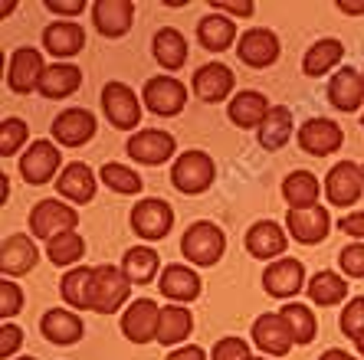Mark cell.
I'll return each mask as SVG.
<instances>
[{
  "label": "cell",
  "instance_id": "6da1fadb",
  "mask_svg": "<svg viewBox=\"0 0 364 360\" xmlns=\"http://www.w3.org/2000/svg\"><path fill=\"white\" fill-rule=\"evenodd\" d=\"M128 292H132V282L122 272L119 266H95L92 272V285H89V311H99V315H115L122 305L128 302Z\"/></svg>",
  "mask_w": 364,
  "mask_h": 360
},
{
  "label": "cell",
  "instance_id": "7a4b0ae2",
  "mask_svg": "<svg viewBox=\"0 0 364 360\" xmlns=\"http://www.w3.org/2000/svg\"><path fill=\"white\" fill-rule=\"evenodd\" d=\"M181 252H184L187 262L194 266H217L220 256L227 252V236L217 223H207V219H197L187 227V233L181 236Z\"/></svg>",
  "mask_w": 364,
  "mask_h": 360
},
{
  "label": "cell",
  "instance_id": "3957f363",
  "mask_svg": "<svg viewBox=\"0 0 364 360\" xmlns=\"http://www.w3.org/2000/svg\"><path fill=\"white\" fill-rule=\"evenodd\" d=\"M217 168H213V158L207 151H181V158L174 160L171 168V184L174 190L187 193V197H197L207 187L213 184Z\"/></svg>",
  "mask_w": 364,
  "mask_h": 360
},
{
  "label": "cell",
  "instance_id": "277c9868",
  "mask_svg": "<svg viewBox=\"0 0 364 360\" xmlns=\"http://www.w3.org/2000/svg\"><path fill=\"white\" fill-rule=\"evenodd\" d=\"M102 111L109 118L112 128L132 131L141 125V102L125 82H105L102 85Z\"/></svg>",
  "mask_w": 364,
  "mask_h": 360
},
{
  "label": "cell",
  "instance_id": "5b68a950",
  "mask_svg": "<svg viewBox=\"0 0 364 360\" xmlns=\"http://www.w3.org/2000/svg\"><path fill=\"white\" fill-rule=\"evenodd\" d=\"M76 223H79L76 207L60 203V200H40L30 209V233H33L36 239H43V243H50L56 236L76 229Z\"/></svg>",
  "mask_w": 364,
  "mask_h": 360
},
{
  "label": "cell",
  "instance_id": "8992f818",
  "mask_svg": "<svg viewBox=\"0 0 364 360\" xmlns=\"http://www.w3.org/2000/svg\"><path fill=\"white\" fill-rule=\"evenodd\" d=\"M144 109L158 118H174L184 111L187 105V89L184 82H178L174 76H154L144 82Z\"/></svg>",
  "mask_w": 364,
  "mask_h": 360
},
{
  "label": "cell",
  "instance_id": "52a82bcc",
  "mask_svg": "<svg viewBox=\"0 0 364 360\" xmlns=\"http://www.w3.org/2000/svg\"><path fill=\"white\" fill-rule=\"evenodd\" d=\"M125 151H128V158L138 160V164L158 168V164H164V160L174 158L178 141H174V134L161 131V128H144V131H138V134L128 138Z\"/></svg>",
  "mask_w": 364,
  "mask_h": 360
},
{
  "label": "cell",
  "instance_id": "ba28073f",
  "mask_svg": "<svg viewBox=\"0 0 364 360\" xmlns=\"http://www.w3.org/2000/svg\"><path fill=\"white\" fill-rule=\"evenodd\" d=\"M132 229H135L141 239H148V243H154V239H164V236L171 233V227H174V209H171V203L158 200V197H148V200H138L135 207H132Z\"/></svg>",
  "mask_w": 364,
  "mask_h": 360
},
{
  "label": "cell",
  "instance_id": "9c48e42d",
  "mask_svg": "<svg viewBox=\"0 0 364 360\" xmlns=\"http://www.w3.org/2000/svg\"><path fill=\"white\" fill-rule=\"evenodd\" d=\"M60 164H63V151L53 141L40 138V141L30 144L23 151V158H20V177L33 187L50 184V177H56Z\"/></svg>",
  "mask_w": 364,
  "mask_h": 360
},
{
  "label": "cell",
  "instance_id": "30bf717a",
  "mask_svg": "<svg viewBox=\"0 0 364 360\" xmlns=\"http://www.w3.org/2000/svg\"><path fill=\"white\" fill-rule=\"evenodd\" d=\"M46 72V62H43V53L33 46H20L14 56H10L7 66V85L17 95H30L40 92V79Z\"/></svg>",
  "mask_w": 364,
  "mask_h": 360
},
{
  "label": "cell",
  "instance_id": "8fae6325",
  "mask_svg": "<svg viewBox=\"0 0 364 360\" xmlns=\"http://www.w3.org/2000/svg\"><path fill=\"white\" fill-rule=\"evenodd\" d=\"M364 193V174L355 160H338L325 177V197L335 207H351Z\"/></svg>",
  "mask_w": 364,
  "mask_h": 360
},
{
  "label": "cell",
  "instance_id": "7c38bea8",
  "mask_svg": "<svg viewBox=\"0 0 364 360\" xmlns=\"http://www.w3.org/2000/svg\"><path fill=\"white\" fill-rule=\"evenodd\" d=\"M286 229L296 243L315 246L331 233V217H328V209L318 207V203L315 207H299V209H289Z\"/></svg>",
  "mask_w": 364,
  "mask_h": 360
},
{
  "label": "cell",
  "instance_id": "4fadbf2b",
  "mask_svg": "<svg viewBox=\"0 0 364 360\" xmlns=\"http://www.w3.org/2000/svg\"><path fill=\"white\" fill-rule=\"evenodd\" d=\"M158 315H161V305H154V298L128 302V308L122 311V334L132 344L154 341L158 337Z\"/></svg>",
  "mask_w": 364,
  "mask_h": 360
},
{
  "label": "cell",
  "instance_id": "5bb4252c",
  "mask_svg": "<svg viewBox=\"0 0 364 360\" xmlns=\"http://www.w3.org/2000/svg\"><path fill=\"white\" fill-rule=\"evenodd\" d=\"M253 344L263 354H269V357H286L296 347L292 331H289L286 318H282L279 311H266V315H259L253 321Z\"/></svg>",
  "mask_w": 364,
  "mask_h": 360
},
{
  "label": "cell",
  "instance_id": "9a60e30c",
  "mask_svg": "<svg viewBox=\"0 0 364 360\" xmlns=\"http://www.w3.org/2000/svg\"><path fill=\"white\" fill-rule=\"evenodd\" d=\"M279 36L272 33V30H266V26H253V30H246L243 36H240L237 43V56L240 62H246V66L253 69H266L272 66L276 59H279Z\"/></svg>",
  "mask_w": 364,
  "mask_h": 360
},
{
  "label": "cell",
  "instance_id": "2e32d148",
  "mask_svg": "<svg viewBox=\"0 0 364 360\" xmlns=\"http://www.w3.org/2000/svg\"><path fill=\"white\" fill-rule=\"evenodd\" d=\"M263 288L272 298H292L305 288V266L292 256H282V259L269 262L263 272Z\"/></svg>",
  "mask_w": 364,
  "mask_h": 360
},
{
  "label": "cell",
  "instance_id": "e0dca14e",
  "mask_svg": "<svg viewBox=\"0 0 364 360\" xmlns=\"http://www.w3.org/2000/svg\"><path fill=\"white\" fill-rule=\"evenodd\" d=\"M95 115L89 109H66L53 121V138L63 148H82L95 138Z\"/></svg>",
  "mask_w": 364,
  "mask_h": 360
},
{
  "label": "cell",
  "instance_id": "ac0fdd59",
  "mask_svg": "<svg viewBox=\"0 0 364 360\" xmlns=\"http://www.w3.org/2000/svg\"><path fill=\"white\" fill-rule=\"evenodd\" d=\"M341 141H345V131L331 118H309L299 128V148L305 154H315V158H325V154L338 151Z\"/></svg>",
  "mask_w": 364,
  "mask_h": 360
},
{
  "label": "cell",
  "instance_id": "d6986e66",
  "mask_svg": "<svg viewBox=\"0 0 364 360\" xmlns=\"http://www.w3.org/2000/svg\"><path fill=\"white\" fill-rule=\"evenodd\" d=\"M194 95L207 105H217V102L230 99L233 92V85H237V76H233V69L223 66V62H207L194 72Z\"/></svg>",
  "mask_w": 364,
  "mask_h": 360
},
{
  "label": "cell",
  "instance_id": "ffe728a7",
  "mask_svg": "<svg viewBox=\"0 0 364 360\" xmlns=\"http://www.w3.org/2000/svg\"><path fill=\"white\" fill-rule=\"evenodd\" d=\"M36 259H40V252H36L30 236L23 233L4 236V243H0V272H4V278L26 276L36 266Z\"/></svg>",
  "mask_w": 364,
  "mask_h": 360
},
{
  "label": "cell",
  "instance_id": "44dd1931",
  "mask_svg": "<svg viewBox=\"0 0 364 360\" xmlns=\"http://www.w3.org/2000/svg\"><path fill=\"white\" fill-rule=\"evenodd\" d=\"M95 187H99V177H95L92 168L82 164V160L66 164V168L60 170V177H56V190H60V197H66L69 203H92Z\"/></svg>",
  "mask_w": 364,
  "mask_h": 360
},
{
  "label": "cell",
  "instance_id": "7402d4cb",
  "mask_svg": "<svg viewBox=\"0 0 364 360\" xmlns=\"http://www.w3.org/2000/svg\"><path fill=\"white\" fill-rule=\"evenodd\" d=\"M92 20L102 36L119 40V36H125L132 30L135 4H128V0H99V4H92Z\"/></svg>",
  "mask_w": 364,
  "mask_h": 360
},
{
  "label": "cell",
  "instance_id": "603a6c76",
  "mask_svg": "<svg viewBox=\"0 0 364 360\" xmlns=\"http://www.w3.org/2000/svg\"><path fill=\"white\" fill-rule=\"evenodd\" d=\"M286 243H289L286 229L279 223H272V219H259V223L246 229V252L253 259H276V256L286 252Z\"/></svg>",
  "mask_w": 364,
  "mask_h": 360
},
{
  "label": "cell",
  "instance_id": "cb8c5ba5",
  "mask_svg": "<svg viewBox=\"0 0 364 360\" xmlns=\"http://www.w3.org/2000/svg\"><path fill=\"white\" fill-rule=\"evenodd\" d=\"M40 331L43 337L50 344H60V347H69V344H79L82 341V318H79L76 311L69 308H50L46 315L40 318Z\"/></svg>",
  "mask_w": 364,
  "mask_h": 360
},
{
  "label": "cell",
  "instance_id": "d4e9b609",
  "mask_svg": "<svg viewBox=\"0 0 364 360\" xmlns=\"http://www.w3.org/2000/svg\"><path fill=\"white\" fill-rule=\"evenodd\" d=\"M158 288H161L164 298H171V302H178V305H187V302H194V298H200V276H197L191 266L174 262V266H168L161 272Z\"/></svg>",
  "mask_w": 364,
  "mask_h": 360
},
{
  "label": "cell",
  "instance_id": "484cf974",
  "mask_svg": "<svg viewBox=\"0 0 364 360\" xmlns=\"http://www.w3.org/2000/svg\"><path fill=\"white\" fill-rule=\"evenodd\" d=\"M328 102L338 111H358L364 105V79L358 69H338L328 82Z\"/></svg>",
  "mask_w": 364,
  "mask_h": 360
},
{
  "label": "cell",
  "instance_id": "4316f807",
  "mask_svg": "<svg viewBox=\"0 0 364 360\" xmlns=\"http://www.w3.org/2000/svg\"><path fill=\"white\" fill-rule=\"evenodd\" d=\"M82 46H85V30L79 23H73V20H56V23L43 30V50L53 53V56L69 59L82 53Z\"/></svg>",
  "mask_w": 364,
  "mask_h": 360
},
{
  "label": "cell",
  "instance_id": "83f0119b",
  "mask_svg": "<svg viewBox=\"0 0 364 360\" xmlns=\"http://www.w3.org/2000/svg\"><path fill=\"white\" fill-rule=\"evenodd\" d=\"M269 99H266L263 92H256V89H243V92H237L233 99H230V121L237 128H259L263 125V118L269 115Z\"/></svg>",
  "mask_w": 364,
  "mask_h": 360
},
{
  "label": "cell",
  "instance_id": "f1b7e54d",
  "mask_svg": "<svg viewBox=\"0 0 364 360\" xmlns=\"http://www.w3.org/2000/svg\"><path fill=\"white\" fill-rule=\"evenodd\" d=\"M197 40H200L203 50L223 53L237 40V23H233L227 13H217V10H213V13L197 20Z\"/></svg>",
  "mask_w": 364,
  "mask_h": 360
},
{
  "label": "cell",
  "instance_id": "f546056e",
  "mask_svg": "<svg viewBox=\"0 0 364 360\" xmlns=\"http://www.w3.org/2000/svg\"><path fill=\"white\" fill-rule=\"evenodd\" d=\"M289 138H292V111L286 105H272L263 125L256 128V141L263 151H279L289 144Z\"/></svg>",
  "mask_w": 364,
  "mask_h": 360
},
{
  "label": "cell",
  "instance_id": "4dcf8cb0",
  "mask_svg": "<svg viewBox=\"0 0 364 360\" xmlns=\"http://www.w3.org/2000/svg\"><path fill=\"white\" fill-rule=\"evenodd\" d=\"M79 85H82V72L79 66H69V62H56V66H46L40 79V95L43 99H69V95L76 92Z\"/></svg>",
  "mask_w": 364,
  "mask_h": 360
},
{
  "label": "cell",
  "instance_id": "1f68e13d",
  "mask_svg": "<svg viewBox=\"0 0 364 360\" xmlns=\"http://www.w3.org/2000/svg\"><path fill=\"white\" fill-rule=\"evenodd\" d=\"M341 56H345V43H341V40H331V36H325V40L312 43V46L305 50L302 72H305L309 79H318V76H325V72H331V69L338 66Z\"/></svg>",
  "mask_w": 364,
  "mask_h": 360
},
{
  "label": "cell",
  "instance_id": "d6a6232c",
  "mask_svg": "<svg viewBox=\"0 0 364 360\" xmlns=\"http://www.w3.org/2000/svg\"><path fill=\"white\" fill-rule=\"evenodd\" d=\"M191 331H194L191 311L181 308V305H168V308H161V315H158V337H154V341L164 344V347H178V344H184L187 337H191Z\"/></svg>",
  "mask_w": 364,
  "mask_h": 360
},
{
  "label": "cell",
  "instance_id": "836d02e7",
  "mask_svg": "<svg viewBox=\"0 0 364 360\" xmlns=\"http://www.w3.org/2000/svg\"><path fill=\"white\" fill-rule=\"evenodd\" d=\"M151 53H154V59L168 69V72L181 69L187 62V40H184V33H181V30H174V26H161V30L154 33V40H151Z\"/></svg>",
  "mask_w": 364,
  "mask_h": 360
},
{
  "label": "cell",
  "instance_id": "e575fe53",
  "mask_svg": "<svg viewBox=\"0 0 364 360\" xmlns=\"http://www.w3.org/2000/svg\"><path fill=\"white\" fill-rule=\"evenodd\" d=\"M161 268V256L151 249V246H132V249L122 256V272L128 276L132 285H148L154 282V272Z\"/></svg>",
  "mask_w": 364,
  "mask_h": 360
},
{
  "label": "cell",
  "instance_id": "d590c367",
  "mask_svg": "<svg viewBox=\"0 0 364 360\" xmlns=\"http://www.w3.org/2000/svg\"><path fill=\"white\" fill-rule=\"evenodd\" d=\"M318 180L315 174L309 170H292V174L282 180V197H286L289 209H299V207H315L318 203Z\"/></svg>",
  "mask_w": 364,
  "mask_h": 360
},
{
  "label": "cell",
  "instance_id": "8d00e7d4",
  "mask_svg": "<svg viewBox=\"0 0 364 360\" xmlns=\"http://www.w3.org/2000/svg\"><path fill=\"white\" fill-rule=\"evenodd\" d=\"M309 298H312L315 305H322V308H331V305L345 302V298H348L345 276H338V272H328V268L315 272L312 282H309Z\"/></svg>",
  "mask_w": 364,
  "mask_h": 360
},
{
  "label": "cell",
  "instance_id": "74e56055",
  "mask_svg": "<svg viewBox=\"0 0 364 360\" xmlns=\"http://www.w3.org/2000/svg\"><path fill=\"white\" fill-rule=\"evenodd\" d=\"M92 272L89 266H73L60 282V295L69 308H89V285H92Z\"/></svg>",
  "mask_w": 364,
  "mask_h": 360
},
{
  "label": "cell",
  "instance_id": "f35d334b",
  "mask_svg": "<svg viewBox=\"0 0 364 360\" xmlns=\"http://www.w3.org/2000/svg\"><path fill=\"white\" fill-rule=\"evenodd\" d=\"M279 315L286 318L289 331H292V341L296 344H312L315 337H318V321H315L312 308L309 305H286V308H279Z\"/></svg>",
  "mask_w": 364,
  "mask_h": 360
},
{
  "label": "cell",
  "instance_id": "ab89813d",
  "mask_svg": "<svg viewBox=\"0 0 364 360\" xmlns=\"http://www.w3.org/2000/svg\"><path fill=\"white\" fill-rule=\"evenodd\" d=\"M46 256H50L53 266H76V262L85 256L82 236H79L76 229H69V233L56 236V239H50V243H46Z\"/></svg>",
  "mask_w": 364,
  "mask_h": 360
},
{
  "label": "cell",
  "instance_id": "60d3db41",
  "mask_svg": "<svg viewBox=\"0 0 364 360\" xmlns=\"http://www.w3.org/2000/svg\"><path fill=\"white\" fill-rule=\"evenodd\" d=\"M99 177H102V184L109 187V190H115V193H125V197L141 193V177L128 168V164H115V160H109V164H102Z\"/></svg>",
  "mask_w": 364,
  "mask_h": 360
},
{
  "label": "cell",
  "instance_id": "b9f144b4",
  "mask_svg": "<svg viewBox=\"0 0 364 360\" xmlns=\"http://www.w3.org/2000/svg\"><path fill=\"white\" fill-rule=\"evenodd\" d=\"M26 134H30V125H26L23 118H4V125H0V154L14 158L23 148Z\"/></svg>",
  "mask_w": 364,
  "mask_h": 360
},
{
  "label": "cell",
  "instance_id": "7bdbcfd3",
  "mask_svg": "<svg viewBox=\"0 0 364 360\" xmlns=\"http://www.w3.org/2000/svg\"><path fill=\"white\" fill-rule=\"evenodd\" d=\"M338 324H341V334L351 337V341H358L364 334V295H358V298H351L345 305Z\"/></svg>",
  "mask_w": 364,
  "mask_h": 360
},
{
  "label": "cell",
  "instance_id": "ee69618b",
  "mask_svg": "<svg viewBox=\"0 0 364 360\" xmlns=\"http://www.w3.org/2000/svg\"><path fill=\"white\" fill-rule=\"evenodd\" d=\"M338 266L348 278H364V239H358V243L345 246L338 252Z\"/></svg>",
  "mask_w": 364,
  "mask_h": 360
},
{
  "label": "cell",
  "instance_id": "f6af8a7d",
  "mask_svg": "<svg viewBox=\"0 0 364 360\" xmlns=\"http://www.w3.org/2000/svg\"><path fill=\"white\" fill-rule=\"evenodd\" d=\"M20 311H23V288H20L17 282L4 278V282H0V315L10 321L14 315H20Z\"/></svg>",
  "mask_w": 364,
  "mask_h": 360
},
{
  "label": "cell",
  "instance_id": "bcb514c9",
  "mask_svg": "<svg viewBox=\"0 0 364 360\" xmlns=\"http://www.w3.org/2000/svg\"><path fill=\"white\" fill-rule=\"evenodd\" d=\"M210 360H250V344L243 337H223L213 344Z\"/></svg>",
  "mask_w": 364,
  "mask_h": 360
},
{
  "label": "cell",
  "instance_id": "7dc6e473",
  "mask_svg": "<svg viewBox=\"0 0 364 360\" xmlns=\"http://www.w3.org/2000/svg\"><path fill=\"white\" fill-rule=\"evenodd\" d=\"M20 344H23V331H20L17 324H4V327H0V357L10 360Z\"/></svg>",
  "mask_w": 364,
  "mask_h": 360
},
{
  "label": "cell",
  "instance_id": "c3c4849f",
  "mask_svg": "<svg viewBox=\"0 0 364 360\" xmlns=\"http://www.w3.org/2000/svg\"><path fill=\"white\" fill-rule=\"evenodd\" d=\"M213 10L217 13H233V17H253L256 4L253 0H240V4H233V0H213Z\"/></svg>",
  "mask_w": 364,
  "mask_h": 360
},
{
  "label": "cell",
  "instance_id": "681fc988",
  "mask_svg": "<svg viewBox=\"0 0 364 360\" xmlns=\"http://www.w3.org/2000/svg\"><path fill=\"white\" fill-rule=\"evenodd\" d=\"M46 10L60 17H79L85 10V0H46Z\"/></svg>",
  "mask_w": 364,
  "mask_h": 360
},
{
  "label": "cell",
  "instance_id": "f907efd6",
  "mask_svg": "<svg viewBox=\"0 0 364 360\" xmlns=\"http://www.w3.org/2000/svg\"><path fill=\"white\" fill-rule=\"evenodd\" d=\"M338 229L355 239H364V213H348V217L338 219Z\"/></svg>",
  "mask_w": 364,
  "mask_h": 360
},
{
  "label": "cell",
  "instance_id": "816d5d0a",
  "mask_svg": "<svg viewBox=\"0 0 364 360\" xmlns=\"http://www.w3.org/2000/svg\"><path fill=\"white\" fill-rule=\"evenodd\" d=\"M164 360H207V354H203V347H197V344H181V347H174Z\"/></svg>",
  "mask_w": 364,
  "mask_h": 360
},
{
  "label": "cell",
  "instance_id": "f5cc1de1",
  "mask_svg": "<svg viewBox=\"0 0 364 360\" xmlns=\"http://www.w3.org/2000/svg\"><path fill=\"white\" fill-rule=\"evenodd\" d=\"M338 10H341V13H348V17H364V4H351V0H341Z\"/></svg>",
  "mask_w": 364,
  "mask_h": 360
},
{
  "label": "cell",
  "instance_id": "db71d44e",
  "mask_svg": "<svg viewBox=\"0 0 364 360\" xmlns=\"http://www.w3.org/2000/svg\"><path fill=\"white\" fill-rule=\"evenodd\" d=\"M318 360H358L355 354H348V351H338V347H331V351H325Z\"/></svg>",
  "mask_w": 364,
  "mask_h": 360
},
{
  "label": "cell",
  "instance_id": "11a10c76",
  "mask_svg": "<svg viewBox=\"0 0 364 360\" xmlns=\"http://www.w3.org/2000/svg\"><path fill=\"white\" fill-rule=\"evenodd\" d=\"M355 347H358V354H361V357H364V334L355 341Z\"/></svg>",
  "mask_w": 364,
  "mask_h": 360
},
{
  "label": "cell",
  "instance_id": "9f6ffc18",
  "mask_svg": "<svg viewBox=\"0 0 364 360\" xmlns=\"http://www.w3.org/2000/svg\"><path fill=\"white\" fill-rule=\"evenodd\" d=\"M20 360H36V357H20Z\"/></svg>",
  "mask_w": 364,
  "mask_h": 360
},
{
  "label": "cell",
  "instance_id": "6f0895ef",
  "mask_svg": "<svg viewBox=\"0 0 364 360\" xmlns=\"http://www.w3.org/2000/svg\"><path fill=\"white\" fill-rule=\"evenodd\" d=\"M361 128H364V118H361Z\"/></svg>",
  "mask_w": 364,
  "mask_h": 360
},
{
  "label": "cell",
  "instance_id": "680465c9",
  "mask_svg": "<svg viewBox=\"0 0 364 360\" xmlns=\"http://www.w3.org/2000/svg\"><path fill=\"white\" fill-rule=\"evenodd\" d=\"M250 360H259V357H250Z\"/></svg>",
  "mask_w": 364,
  "mask_h": 360
},
{
  "label": "cell",
  "instance_id": "91938a15",
  "mask_svg": "<svg viewBox=\"0 0 364 360\" xmlns=\"http://www.w3.org/2000/svg\"><path fill=\"white\" fill-rule=\"evenodd\" d=\"M361 174H364V168H361Z\"/></svg>",
  "mask_w": 364,
  "mask_h": 360
},
{
  "label": "cell",
  "instance_id": "94428289",
  "mask_svg": "<svg viewBox=\"0 0 364 360\" xmlns=\"http://www.w3.org/2000/svg\"><path fill=\"white\" fill-rule=\"evenodd\" d=\"M361 79H364V72H361Z\"/></svg>",
  "mask_w": 364,
  "mask_h": 360
}]
</instances>
